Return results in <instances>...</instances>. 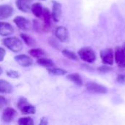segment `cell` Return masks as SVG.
<instances>
[{
	"label": "cell",
	"instance_id": "obj_1",
	"mask_svg": "<svg viewBox=\"0 0 125 125\" xmlns=\"http://www.w3.org/2000/svg\"><path fill=\"white\" fill-rule=\"evenodd\" d=\"M2 44L9 50L12 52L18 53L23 49V42L16 37H6L2 40Z\"/></svg>",
	"mask_w": 125,
	"mask_h": 125
},
{
	"label": "cell",
	"instance_id": "obj_2",
	"mask_svg": "<svg viewBox=\"0 0 125 125\" xmlns=\"http://www.w3.org/2000/svg\"><path fill=\"white\" fill-rule=\"evenodd\" d=\"M18 108L21 111L22 114L29 115L34 114L36 113V108L32 105L29 104L28 100L24 97H21L17 103Z\"/></svg>",
	"mask_w": 125,
	"mask_h": 125
},
{
	"label": "cell",
	"instance_id": "obj_3",
	"mask_svg": "<svg viewBox=\"0 0 125 125\" xmlns=\"http://www.w3.org/2000/svg\"><path fill=\"white\" fill-rule=\"evenodd\" d=\"M78 56L83 62L87 63H93L96 60V54L94 51L89 47H84L78 51Z\"/></svg>",
	"mask_w": 125,
	"mask_h": 125
},
{
	"label": "cell",
	"instance_id": "obj_4",
	"mask_svg": "<svg viewBox=\"0 0 125 125\" xmlns=\"http://www.w3.org/2000/svg\"><path fill=\"white\" fill-rule=\"evenodd\" d=\"M86 88L89 92L93 94H104L108 92V89L104 86L95 82H88L86 84Z\"/></svg>",
	"mask_w": 125,
	"mask_h": 125
},
{
	"label": "cell",
	"instance_id": "obj_5",
	"mask_svg": "<svg viewBox=\"0 0 125 125\" xmlns=\"http://www.w3.org/2000/svg\"><path fill=\"white\" fill-rule=\"evenodd\" d=\"M55 35L60 42H64V43L69 42L70 39L69 31L64 26L57 27L55 30Z\"/></svg>",
	"mask_w": 125,
	"mask_h": 125
},
{
	"label": "cell",
	"instance_id": "obj_6",
	"mask_svg": "<svg viewBox=\"0 0 125 125\" xmlns=\"http://www.w3.org/2000/svg\"><path fill=\"white\" fill-rule=\"evenodd\" d=\"M102 62L105 65H112L114 61V53L111 48H107L100 52Z\"/></svg>",
	"mask_w": 125,
	"mask_h": 125
},
{
	"label": "cell",
	"instance_id": "obj_7",
	"mask_svg": "<svg viewBox=\"0 0 125 125\" xmlns=\"http://www.w3.org/2000/svg\"><path fill=\"white\" fill-rule=\"evenodd\" d=\"M13 22L22 31H28L30 29V22L25 17L17 16L13 19Z\"/></svg>",
	"mask_w": 125,
	"mask_h": 125
},
{
	"label": "cell",
	"instance_id": "obj_8",
	"mask_svg": "<svg viewBox=\"0 0 125 125\" xmlns=\"http://www.w3.org/2000/svg\"><path fill=\"white\" fill-rule=\"evenodd\" d=\"M15 60L19 65L23 67H29L33 64L32 59L29 56H27L26 54H20L15 56Z\"/></svg>",
	"mask_w": 125,
	"mask_h": 125
},
{
	"label": "cell",
	"instance_id": "obj_9",
	"mask_svg": "<svg viewBox=\"0 0 125 125\" xmlns=\"http://www.w3.org/2000/svg\"><path fill=\"white\" fill-rule=\"evenodd\" d=\"M17 111L12 108H6L2 114L1 119L5 123L11 122L17 116Z\"/></svg>",
	"mask_w": 125,
	"mask_h": 125
},
{
	"label": "cell",
	"instance_id": "obj_10",
	"mask_svg": "<svg viewBox=\"0 0 125 125\" xmlns=\"http://www.w3.org/2000/svg\"><path fill=\"white\" fill-rule=\"evenodd\" d=\"M114 59L119 67H125V53L122 48H116L114 52Z\"/></svg>",
	"mask_w": 125,
	"mask_h": 125
},
{
	"label": "cell",
	"instance_id": "obj_11",
	"mask_svg": "<svg viewBox=\"0 0 125 125\" xmlns=\"http://www.w3.org/2000/svg\"><path fill=\"white\" fill-rule=\"evenodd\" d=\"M53 7H52V12H51V16L52 19L55 22H58L60 20L61 15H62V4L56 1H52Z\"/></svg>",
	"mask_w": 125,
	"mask_h": 125
},
{
	"label": "cell",
	"instance_id": "obj_12",
	"mask_svg": "<svg viewBox=\"0 0 125 125\" xmlns=\"http://www.w3.org/2000/svg\"><path fill=\"white\" fill-rule=\"evenodd\" d=\"M14 13V9L8 4L0 5V20L7 19L11 17Z\"/></svg>",
	"mask_w": 125,
	"mask_h": 125
},
{
	"label": "cell",
	"instance_id": "obj_13",
	"mask_svg": "<svg viewBox=\"0 0 125 125\" xmlns=\"http://www.w3.org/2000/svg\"><path fill=\"white\" fill-rule=\"evenodd\" d=\"M32 5V0H16V6L23 12H29Z\"/></svg>",
	"mask_w": 125,
	"mask_h": 125
},
{
	"label": "cell",
	"instance_id": "obj_14",
	"mask_svg": "<svg viewBox=\"0 0 125 125\" xmlns=\"http://www.w3.org/2000/svg\"><path fill=\"white\" fill-rule=\"evenodd\" d=\"M14 32V28L13 26L7 23V22H3L0 21V35L1 36H9L12 34Z\"/></svg>",
	"mask_w": 125,
	"mask_h": 125
},
{
	"label": "cell",
	"instance_id": "obj_15",
	"mask_svg": "<svg viewBox=\"0 0 125 125\" xmlns=\"http://www.w3.org/2000/svg\"><path fill=\"white\" fill-rule=\"evenodd\" d=\"M43 18V25H44V28H45V31H48L51 26V19H52V16H51V12H50V10L48 8H44L43 10V14H42V17Z\"/></svg>",
	"mask_w": 125,
	"mask_h": 125
},
{
	"label": "cell",
	"instance_id": "obj_16",
	"mask_svg": "<svg viewBox=\"0 0 125 125\" xmlns=\"http://www.w3.org/2000/svg\"><path fill=\"white\" fill-rule=\"evenodd\" d=\"M12 91V86L10 83L6 80L0 79V93L10 94Z\"/></svg>",
	"mask_w": 125,
	"mask_h": 125
},
{
	"label": "cell",
	"instance_id": "obj_17",
	"mask_svg": "<svg viewBox=\"0 0 125 125\" xmlns=\"http://www.w3.org/2000/svg\"><path fill=\"white\" fill-rule=\"evenodd\" d=\"M43 10H44V7H42V5L40 3H38V2L32 4L31 7V11L38 18H40L42 17Z\"/></svg>",
	"mask_w": 125,
	"mask_h": 125
},
{
	"label": "cell",
	"instance_id": "obj_18",
	"mask_svg": "<svg viewBox=\"0 0 125 125\" xmlns=\"http://www.w3.org/2000/svg\"><path fill=\"white\" fill-rule=\"evenodd\" d=\"M67 78L71 82L74 83L75 85L78 86H81L83 85V80L81 76L78 74V73H72V74H69L67 76Z\"/></svg>",
	"mask_w": 125,
	"mask_h": 125
},
{
	"label": "cell",
	"instance_id": "obj_19",
	"mask_svg": "<svg viewBox=\"0 0 125 125\" xmlns=\"http://www.w3.org/2000/svg\"><path fill=\"white\" fill-rule=\"evenodd\" d=\"M37 64L43 67H46V68H50V67H55V64L54 62L49 59H46L45 57L38 59V60L37 61Z\"/></svg>",
	"mask_w": 125,
	"mask_h": 125
},
{
	"label": "cell",
	"instance_id": "obj_20",
	"mask_svg": "<svg viewBox=\"0 0 125 125\" xmlns=\"http://www.w3.org/2000/svg\"><path fill=\"white\" fill-rule=\"evenodd\" d=\"M29 53L32 57L37 58V59H40V58L45 57L46 56L45 51L42 49H41V48H33V49H31V50L29 51Z\"/></svg>",
	"mask_w": 125,
	"mask_h": 125
},
{
	"label": "cell",
	"instance_id": "obj_21",
	"mask_svg": "<svg viewBox=\"0 0 125 125\" xmlns=\"http://www.w3.org/2000/svg\"><path fill=\"white\" fill-rule=\"evenodd\" d=\"M48 71L50 74L53 75H64L67 73V71L64 69L62 68H58V67H50L48 68Z\"/></svg>",
	"mask_w": 125,
	"mask_h": 125
},
{
	"label": "cell",
	"instance_id": "obj_22",
	"mask_svg": "<svg viewBox=\"0 0 125 125\" xmlns=\"http://www.w3.org/2000/svg\"><path fill=\"white\" fill-rule=\"evenodd\" d=\"M21 37L22 38V40H23V41L27 45H29V46H34V45H35V41H34V40L31 37H30L29 35H28V34H25V33H22V34H21Z\"/></svg>",
	"mask_w": 125,
	"mask_h": 125
},
{
	"label": "cell",
	"instance_id": "obj_23",
	"mask_svg": "<svg viewBox=\"0 0 125 125\" xmlns=\"http://www.w3.org/2000/svg\"><path fill=\"white\" fill-rule=\"evenodd\" d=\"M62 54L67 57V59H70V60H73V61H78V56L73 51H70L69 50H67V49H64L62 51Z\"/></svg>",
	"mask_w": 125,
	"mask_h": 125
},
{
	"label": "cell",
	"instance_id": "obj_24",
	"mask_svg": "<svg viewBox=\"0 0 125 125\" xmlns=\"http://www.w3.org/2000/svg\"><path fill=\"white\" fill-rule=\"evenodd\" d=\"M18 125H33L34 121L31 117H23L20 118L18 120Z\"/></svg>",
	"mask_w": 125,
	"mask_h": 125
},
{
	"label": "cell",
	"instance_id": "obj_25",
	"mask_svg": "<svg viewBox=\"0 0 125 125\" xmlns=\"http://www.w3.org/2000/svg\"><path fill=\"white\" fill-rule=\"evenodd\" d=\"M33 26H34V29L37 32L45 31V28H44V25L43 24H41L40 22L38 21L37 20H34L33 21Z\"/></svg>",
	"mask_w": 125,
	"mask_h": 125
},
{
	"label": "cell",
	"instance_id": "obj_26",
	"mask_svg": "<svg viewBox=\"0 0 125 125\" xmlns=\"http://www.w3.org/2000/svg\"><path fill=\"white\" fill-rule=\"evenodd\" d=\"M6 74L8 77H10L11 78H18L20 77L18 72H17L15 70H7L6 72Z\"/></svg>",
	"mask_w": 125,
	"mask_h": 125
},
{
	"label": "cell",
	"instance_id": "obj_27",
	"mask_svg": "<svg viewBox=\"0 0 125 125\" xmlns=\"http://www.w3.org/2000/svg\"><path fill=\"white\" fill-rule=\"evenodd\" d=\"M8 105V101L4 96L0 95V110L3 109Z\"/></svg>",
	"mask_w": 125,
	"mask_h": 125
},
{
	"label": "cell",
	"instance_id": "obj_28",
	"mask_svg": "<svg viewBox=\"0 0 125 125\" xmlns=\"http://www.w3.org/2000/svg\"><path fill=\"white\" fill-rule=\"evenodd\" d=\"M117 82L119 83L125 84V74L119 75L117 77Z\"/></svg>",
	"mask_w": 125,
	"mask_h": 125
},
{
	"label": "cell",
	"instance_id": "obj_29",
	"mask_svg": "<svg viewBox=\"0 0 125 125\" xmlns=\"http://www.w3.org/2000/svg\"><path fill=\"white\" fill-rule=\"evenodd\" d=\"M6 55V51L3 48L0 47V62H2L5 57Z\"/></svg>",
	"mask_w": 125,
	"mask_h": 125
},
{
	"label": "cell",
	"instance_id": "obj_30",
	"mask_svg": "<svg viewBox=\"0 0 125 125\" xmlns=\"http://www.w3.org/2000/svg\"><path fill=\"white\" fill-rule=\"evenodd\" d=\"M48 120H47V119L46 118H45V117H43L42 119H41V121H40V125H48Z\"/></svg>",
	"mask_w": 125,
	"mask_h": 125
},
{
	"label": "cell",
	"instance_id": "obj_31",
	"mask_svg": "<svg viewBox=\"0 0 125 125\" xmlns=\"http://www.w3.org/2000/svg\"><path fill=\"white\" fill-rule=\"evenodd\" d=\"M99 70H100L102 72H105V71H109L110 69L108 68V67H101L99 68Z\"/></svg>",
	"mask_w": 125,
	"mask_h": 125
},
{
	"label": "cell",
	"instance_id": "obj_32",
	"mask_svg": "<svg viewBox=\"0 0 125 125\" xmlns=\"http://www.w3.org/2000/svg\"><path fill=\"white\" fill-rule=\"evenodd\" d=\"M122 50L124 51V52H125V45H123V47H122Z\"/></svg>",
	"mask_w": 125,
	"mask_h": 125
},
{
	"label": "cell",
	"instance_id": "obj_33",
	"mask_svg": "<svg viewBox=\"0 0 125 125\" xmlns=\"http://www.w3.org/2000/svg\"><path fill=\"white\" fill-rule=\"evenodd\" d=\"M1 73H2V69L0 67V75H1Z\"/></svg>",
	"mask_w": 125,
	"mask_h": 125
},
{
	"label": "cell",
	"instance_id": "obj_34",
	"mask_svg": "<svg viewBox=\"0 0 125 125\" xmlns=\"http://www.w3.org/2000/svg\"><path fill=\"white\" fill-rule=\"evenodd\" d=\"M42 1H45V0H42Z\"/></svg>",
	"mask_w": 125,
	"mask_h": 125
}]
</instances>
